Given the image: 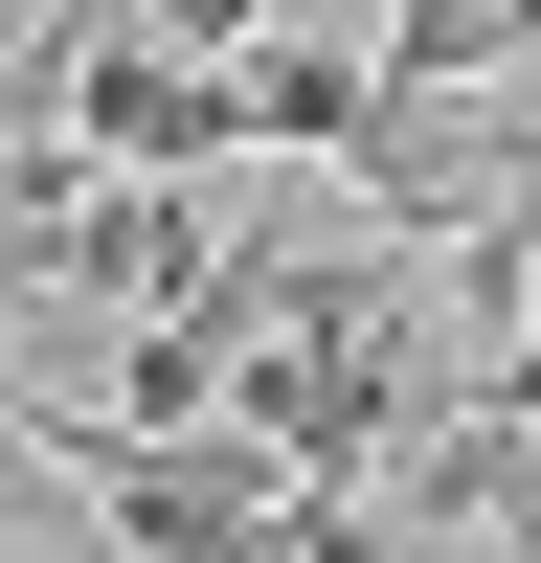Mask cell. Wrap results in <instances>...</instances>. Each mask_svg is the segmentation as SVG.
Segmentation results:
<instances>
[{"label": "cell", "instance_id": "1", "mask_svg": "<svg viewBox=\"0 0 541 563\" xmlns=\"http://www.w3.org/2000/svg\"><path fill=\"white\" fill-rule=\"evenodd\" d=\"M203 271H225V249H203V180H135V158H113V180L68 203V294H113V316H180Z\"/></svg>", "mask_w": 541, "mask_h": 563}, {"label": "cell", "instance_id": "2", "mask_svg": "<svg viewBox=\"0 0 541 563\" xmlns=\"http://www.w3.org/2000/svg\"><path fill=\"white\" fill-rule=\"evenodd\" d=\"M361 113H384V45H339V23H270L249 45V158H339Z\"/></svg>", "mask_w": 541, "mask_h": 563}, {"label": "cell", "instance_id": "3", "mask_svg": "<svg viewBox=\"0 0 541 563\" xmlns=\"http://www.w3.org/2000/svg\"><path fill=\"white\" fill-rule=\"evenodd\" d=\"M113 406H135V429H225V339H203V316H135Z\"/></svg>", "mask_w": 541, "mask_h": 563}, {"label": "cell", "instance_id": "4", "mask_svg": "<svg viewBox=\"0 0 541 563\" xmlns=\"http://www.w3.org/2000/svg\"><path fill=\"white\" fill-rule=\"evenodd\" d=\"M135 23H158V45H203V68H225V45H249V0H135Z\"/></svg>", "mask_w": 541, "mask_h": 563}]
</instances>
